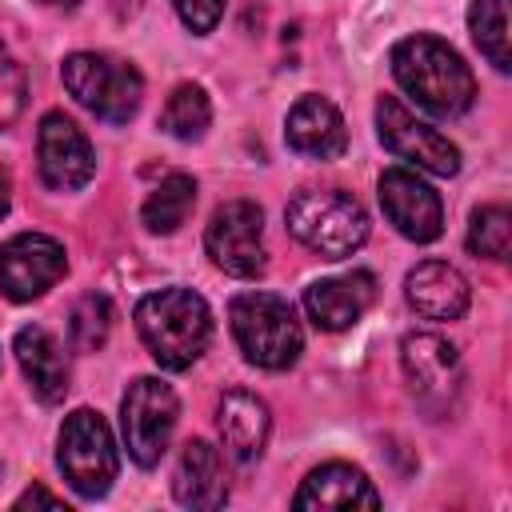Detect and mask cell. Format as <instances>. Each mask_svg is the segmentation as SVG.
<instances>
[{"mask_svg": "<svg viewBox=\"0 0 512 512\" xmlns=\"http://www.w3.org/2000/svg\"><path fill=\"white\" fill-rule=\"evenodd\" d=\"M392 76L396 84L432 116H464L476 100V76L464 56L428 32L404 36L392 48Z\"/></svg>", "mask_w": 512, "mask_h": 512, "instance_id": "1", "label": "cell"}, {"mask_svg": "<svg viewBox=\"0 0 512 512\" xmlns=\"http://www.w3.org/2000/svg\"><path fill=\"white\" fill-rule=\"evenodd\" d=\"M136 332L160 368L184 372L204 356L212 340V312L200 292L172 284V288L148 292L136 304Z\"/></svg>", "mask_w": 512, "mask_h": 512, "instance_id": "2", "label": "cell"}, {"mask_svg": "<svg viewBox=\"0 0 512 512\" xmlns=\"http://www.w3.org/2000/svg\"><path fill=\"white\" fill-rule=\"evenodd\" d=\"M288 232L324 260H344L368 240V212L344 188H300L284 208Z\"/></svg>", "mask_w": 512, "mask_h": 512, "instance_id": "3", "label": "cell"}, {"mask_svg": "<svg viewBox=\"0 0 512 512\" xmlns=\"http://www.w3.org/2000/svg\"><path fill=\"white\" fill-rule=\"evenodd\" d=\"M232 336L248 364L284 372L304 352V328L296 320V308L276 292H240L228 304Z\"/></svg>", "mask_w": 512, "mask_h": 512, "instance_id": "4", "label": "cell"}, {"mask_svg": "<svg viewBox=\"0 0 512 512\" xmlns=\"http://www.w3.org/2000/svg\"><path fill=\"white\" fill-rule=\"evenodd\" d=\"M68 96L104 124H128L144 100V76L132 60L108 52H72L60 64Z\"/></svg>", "mask_w": 512, "mask_h": 512, "instance_id": "5", "label": "cell"}, {"mask_svg": "<svg viewBox=\"0 0 512 512\" xmlns=\"http://www.w3.org/2000/svg\"><path fill=\"white\" fill-rule=\"evenodd\" d=\"M56 464H60L68 488L84 500H96L112 488V480L120 472V456H116L112 428L104 424L100 412L76 408L64 416L60 440H56Z\"/></svg>", "mask_w": 512, "mask_h": 512, "instance_id": "6", "label": "cell"}, {"mask_svg": "<svg viewBox=\"0 0 512 512\" xmlns=\"http://www.w3.org/2000/svg\"><path fill=\"white\" fill-rule=\"evenodd\" d=\"M400 368H404L412 400L432 420H444V416H452L460 408L464 364H460L456 344H448L436 332H408L400 340Z\"/></svg>", "mask_w": 512, "mask_h": 512, "instance_id": "7", "label": "cell"}, {"mask_svg": "<svg viewBox=\"0 0 512 512\" xmlns=\"http://www.w3.org/2000/svg\"><path fill=\"white\" fill-rule=\"evenodd\" d=\"M180 416V400L172 392V384L156 380V376H136L120 400V432H124V448L140 468H156L160 456L168 452L172 428Z\"/></svg>", "mask_w": 512, "mask_h": 512, "instance_id": "8", "label": "cell"}, {"mask_svg": "<svg viewBox=\"0 0 512 512\" xmlns=\"http://www.w3.org/2000/svg\"><path fill=\"white\" fill-rule=\"evenodd\" d=\"M376 132H380V144L404 164H412L416 172H432V176L460 172V148L444 132H436L428 120H420L400 96L376 100Z\"/></svg>", "mask_w": 512, "mask_h": 512, "instance_id": "9", "label": "cell"}, {"mask_svg": "<svg viewBox=\"0 0 512 512\" xmlns=\"http://www.w3.org/2000/svg\"><path fill=\"white\" fill-rule=\"evenodd\" d=\"M204 248L212 256V264L236 280H252L268 268V252H264V212L252 200H228L212 212L208 232H204Z\"/></svg>", "mask_w": 512, "mask_h": 512, "instance_id": "10", "label": "cell"}, {"mask_svg": "<svg viewBox=\"0 0 512 512\" xmlns=\"http://www.w3.org/2000/svg\"><path fill=\"white\" fill-rule=\"evenodd\" d=\"M68 272L64 244L44 232H20L0 244V292L16 304H28L56 288Z\"/></svg>", "mask_w": 512, "mask_h": 512, "instance_id": "11", "label": "cell"}, {"mask_svg": "<svg viewBox=\"0 0 512 512\" xmlns=\"http://www.w3.org/2000/svg\"><path fill=\"white\" fill-rule=\"evenodd\" d=\"M380 208L388 224L412 240V244H432L444 232V204L436 188L416 172V168H384L376 184Z\"/></svg>", "mask_w": 512, "mask_h": 512, "instance_id": "12", "label": "cell"}, {"mask_svg": "<svg viewBox=\"0 0 512 512\" xmlns=\"http://www.w3.org/2000/svg\"><path fill=\"white\" fill-rule=\"evenodd\" d=\"M36 160L40 180L52 192H76L96 176V148L84 128L64 112H44L36 128Z\"/></svg>", "mask_w": 512, "mask_h": 512, "instance_id": "13", "label": "cell"}, {"mask_svg": "<svg viewBox=\"0 0 512 512\" xmlns=\"http://www.w3.org/2000/svg\"><path fill=\"white\" fill-rule=\"evenodd\" d=\"M376 300V276L356 268L348 276H328L304 288V312L320 332H344L352 328Z\"/></svg>", "mask_w": 512, "mask_h": 512, "instance_id": "14", "label": "cell"}, {"mask_svg": "<svg viewBox=\"0 0 512 512\" xmlns=\"http://www.w3.org/2000/svg\"><path fill=\"white\" fill-rule=\"evenodd\" d=\"M216 432H220L224 452L236 464H252V460L264 456V444H268V432H272V412L256 392L232 388L216 404Z\"/></svg>", "mask_w": 512, "mask_h": 512, "instance_id": "15", "label": "cell"}, {"mask_svg": "<svg viewBox=\"0 0 512 512\" xmlns=\"http://www.w3.org/2000/svg\"><path fill=\"white\" fill-rule=\"evenodd\" d=\"M284 140H288L292 152H300L308 160H332V156L344 152L348 128H344V116H340V108L332 100L308 92L288 108Z\"/></svg>", "mask_w": 512, "mask_h": 512, "instance_id": "16", "label": "cell"}, {"mask_svg": "<svg viewBox=\"0 0 512 512\" xmlns=\"http://www.w3.org/2000/svg\"><path fill=\"white\" fill-rule=\"evenodd\" d=\"M292 508L300 512H320V508H380V492L372 488V480L344 464V460H332V464H320L304 476L300 492L292 496Z\"/></svg>", "mask_w": 512, "mask_h": 512, "instance_id": "17", "label": "cell"}, {"mask_svg": "<svg viewBox=\"0 0 512 512\" xmlns=\"http://www.w3.org/2000/svg\"><path fill=\"white\" fill-rule=\"evenodd\" d=\"M404 296L424 320H460L472 288L448 260H424L404 276Z\"/></svg>", "mask_w": 512, "mask_h": 512, "instance_id": "18", "label": "cell"}, {"mask_svg": "<svg viewBox=\"0 0 512 512\" xmlns=\"http://www.w3.org/2000/svg\"><path fill=\"white\" fill-rule=\"evenodd\" d=\"M12 352H16V364L28 380V388L44 404H60L68 392V356H64L60 340L40 324H24L12 340Z\"/></svg>", "mask_w": 512, "mask_h": 512, "instance_id": "19", "label": "cell"}, {"mask_svg": "<svg viewBox=\"0 0 512 512\" xmlns=\"http://www.w3.org/2000/svg\"><path fill=\"white\" fill-rule=\"evenodd\" d=\"M172 496L184 508H224L228 504L224 460L208 440H188L180 448V460L172 472Z\"/></svg>", "mask_w": 512, "mask_h": 512, "instance_id": "20", "label": "cell"}, {"mask_svg": "<svg viewBox=\"0 0 512 512\" xmlns=\"http://www.w3.org/2000/svg\"><path fill=\"white\" fill-rule=\"evenodd\" d=\"M192 208H196V180H192L188 172H172V176H164V180L148 192V200H144V208H140V220H144L148 232L172 236V232L192 216Z\"/></svg>", "mask_w": 512, "mask_h": 512, "instance_id": "21", "label": "cell"}, {"mask_svg": "<svg viewBox=\"0 0 512 512\" xmlns=\"http://www.w3.org/2000/svg\"><path fill=\"white\" fill-rule=\"evenodd\" d=\"M468 32L476 48L488 56L496 72L512 68V32H508V0H472L468 8Z\"/></svg>", "mask_w": 512, "mask_h": 512, "instance_id": "22", "label": "cell"}, {"mask_svg": "<svg viewBox=\"0 0 512 512\" xmlns=\"http://www.w3.org/2000/svg\"><path fill=\"white\" fill-rule=\"evenodd\" d=\"M212 124V100L200 84H176L164 100V112H160V128L172 136V140H200Z\"/></svg>", "mask_w": 512, "mask_h": 512, "instance_id": "23", "label": "cell"}, {"mask_svg": "<svg viewBox=\"0 0 512 512\" xmlns=\"http://www.w3.org/2000/svg\"><path fill=\"white\" fill-rule=\"evenodd\" d=\"M512 244V212L508 204H480L468 220V252L484 260H508Z\"/></svg>", "mask_w": 512, "mask_h": 512, "instance_id": "24", "label": "cell"}, {"mask_svg": "<svg viewBox=\"0 0 512 512\" xmlns=\"http://www.w3.org/2000/svg\"><path fill=\"white\" fill-rule=\"evenodd\" d=\"M112 320H116V308L108 296L100 292H88L72 304L68 312V336L80 352H100L108 344V332H112Z\"/></svg>", "mask_w": 512, "mask_h": 512, "instance_id": "25", "label": "cell"}, {"mask_svg": "<svg viewBox=\"0 0 512 512\" xmlns=\"http://www.w3.org/2000/svg\"><path fill=\"white\" fill-rule=\"evenodd\" d=\"M24 96H28L24 68H20V60L4 48V40H0V132H4L8 124H16V116L24 112Z\"/></svg>", "mask_w": 512, "mask_h": 512, "instance_id": "26", "label": "cell"}, {"mask_svg": "<svg viewBox=\"0 0 512 512\" xmlns=\"http://www.w3.org/2000/svg\"><path fill=\"white\" fill-rule=\"evenodd\" d=\"M172 8L184 20V28L196 36H208L224 16V0H172Z\"/></svg>", "mask_w": 512, "mask_h": 512, "instance_id": "27", "label": "cell"}, {"mask_svg": "<svg viewBox=\"0 0 512 512\" xmlns=\"http://www.w3.org/2000/svg\"><path fill=\"white\" fill-rule=\"evenodd\" d=\"M28 504H32V508H36V504H44V508H64V500H60V496H52V492H48V488H40V484H36V488H28V492L16 500V508H28Z\"/></svg>", "mask_w": 512, "mask_h": 512, "instance_id": "28", "label": "cell"}, {"mask_svg": "<svg viewBox=\"0 0 512 512\" xmlns=\"http://www.w3.org/2000/svg\"><path fill=\"white\" fill-rule=\"evenodd\" d=\"M8 204H12V180H8V172L0 168V220L8 216Z\"/></svg>", "mask_w": 512, "mask_h": 512, "instance_id": "29", "label": "cell"}, {"mask_svg": "<svg viewBox=\"0 0 512 512\" xmlns=\"http://www.w3.org/2000/svg\"><path fill=\"white\" fill-rule=\"evenodd\" d=\"M36 4H44V8H64V12H68V8H76L80 0H36Z\"/></svg>", "mask_w": 512, "mask_h": 512, "instance_id": "30", "label": "cell"}]
</instances>
